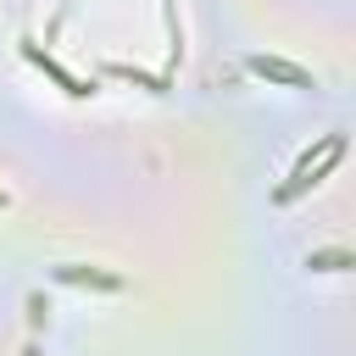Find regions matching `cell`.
I'll list each match as a JSON object with an SVG mask.
<instances>
[{"instance_id": "6da1fadb", "label": "cell", "mask_w": 356, "mask_h": 356, "mask_svg": "<svg viewBox=\"0 0 356 356\" xmlns=\"http://www.w3.org/2000/svg\"><path fill=\"white\" fill-rule=\"evenodd\" d=\"M256 72H267V78H289V83H306V72H295V67H284V61H256Z\"/></svg>"}]
</instances>
